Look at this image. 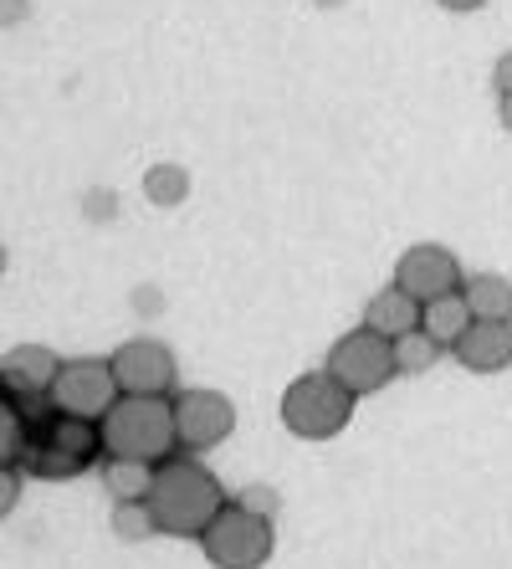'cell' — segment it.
<instances>
[{
    "label": "cell",
    "instance_id": "6da1fadb",
    "mask_svg": "<svg viewBox=\"0 0 512 569\" xmlns=\"http://www.w3.org/2000/svg\"><path fill=\"white\" fill-rule=\"evenodd\" d=\"M149 513H154L159 533L170 539H200L211 529L221 508L231 503L225 488L215 482V472L200 462L195 451H174L170 462L154 467V488H149Z\"/></svg>",
    "mask_w": 512,
    "mask_h": 569
},
{
    "label": "cell",
    "instance_id": "7a4b0ae2",
    "mask_svg": "<svg viewBox=\"0 0 512 569\" xmlns=\"http://www.w3.org/2000/svg\"><path fill=\"white\" fill-rule=\"evenodd\" d=\"M103 426L92 416H72L52 406L41 421H31V447L21 467H27V477H41V482H67V477L103 467Z\"/></svg>",
    "mask_w": 512,
    "mask_h": 569
},
{
    "label": "cell",
    "instance_id": "3957f363",
    "mask_svg": "<svg viewBox=\"0 0 512 569\" xmlns=\"http://www.w3.org/2000/svg\"><path fill=\"white\" fill-rule=\"evenodd\" d=\"M108 457H133V462H170L180 447V421H174V396H119L103 416Z\"/></svg>",
    "mask_w": 512,
    "mask_h": 569
},
{
    "label": "cell",
    "instance_id": "277c9868",
    "mask_svg": "<svg viewBox=\"0 0 512 569\" xmlns=\"http://www.w3.org/2000/svg\"><path fill=\"white\" fill-rule=\"evenodd\" d=\"M354 406L359 396L349 385H339L329 370H313V375H298L282 390V426L298 441H329L354 421Z\"/></svg>",
    "mask_w": 512,
    "mask_h": 569
},
{
    "label": "cell",
    "instance_id": "5b68a950",
    "mask_svg": "<svg viewBox=\"0 0 512 569\" xmlns=\"http://www.w3.org/2000/svg\"><path fill=\"white\" fill-rule=\"evenodd\" d=\"M200 549L215 569H262L272 559V518L247 513V508L231 498L221 508L211 529L200 533Z\"/></svg>",
    "mask_w": 512,
    "mask_h": 569
},
{
    "label": "cell",
    "instance_id": "8992f818",
    "mask_svg": "<svg viewBox=\"0 0 512 569\" xmlns=\"http://www.w3.org/2000/svg\"><path fill=\"white\" fill-rule=\"evenodd\" d=\"M323 370H329L339 385H349V390L364 400V396L384 390V385L400 375V365H394V339H384V333H374L364 323V329L343 333L339 345L329 349V365H323Z\"/></svg>",
    "mask_w": 512,
    "mask_h": 569
},
{
    "label": "cell",
    "instance_id": "52a82bcc",
    "mask_svg": "<svg viewBox=\"0 0 512 569\" xmlns=\"http://www.w3.org/2000/svg\"><path fill=\"white\" fill-rule=\"evenodd\" d=\"M119 396L123 390H119V375H113V359H67L57 385H52L57 411L92 416V421H103Z\"/></svg>",
    "mask_w": 512,
    "mask_h": 569
},
{
    "label": "cell",
    "instance_id": "ba28073f",
    "mask_svg": "<svg viewBox=\"0 0 512 569\" xmlns=\"http://www.w3.org/2000/svg\"><path fill=\"white\" fill-rule=\"evenodd\" d=\"M174 421H180V447L200 457L237 431V406L221 390H174Z\"/></svg>",
    "mask_w": 512,
    "mask_h": 569
},
{
    "label": "cell",
    "instance_id": "9c48e42d",
    "mask_svg": "<svg viewBox=\"0 0 512 569\" xmlns=\"http://www.w3.org/2000/svg\"><path fill=\"white\" fill-rule=\"evenodd\" d=\"M461 282L466 278H461L456 252H446L441 241H415V247L400 252V262H394V288H405L410 298H421V303L461 292Z\"/></svg>",
    "mask_w": 512,
    "mask_h": 569
},
{
    "label": "cell",
    "instance_id": "30bf717a",
    "mask_svg": "<svg viewBox=\"0 0 512 569\" xmlns=\"http://www.w3.org/2000/svg\"><path fill=\"white\" fill-rule=\"evenodd\" d=\"M113 375H119L123 396H174V355L159 339H129V345L113 349Z\"/></svg>",
    "mask_w": 512,
    "mask_h": 569
},
{
    "label": "cell",
    "instance_id": "8fae6325",
    "mask_svg": "<svg viewBox=\"0 0 512 569\" xmlns=\"http://www.w3.org/2000/svg\"><path fill=\"white\" fill-rule=\"evenodd\" d=\"M461 370L472 375H498L512 365V318H476L472 329L451 345Z\"/></svg>",
    "mask_w": 512,
    "mask_h": 569
},
{
    "label": "cell",
    "instance_id": "7c38bea8",
    "mask_svg": "<svg viewBox=\"0 0 512 569\" xmlns=\"http://www.w3.org/2000/svg\"><path fill=\"white\" fill-rule=\"evenodd\" d=\"M67 359H57L47 345H21L0 359V390L6 396H52Z\"/></svg>",
    "mask_w": 512,
    "mask_h": 569
},
{
    "label": "cell",
    "instance_id": "4fadbf2b",
    "mask_svg": "<svg viewBox=\"0 0 512 569\" xmlns=\"http://www.w3.org/2000/svg\"><path fill=\"white\" fill-rule=\"evenodd\" d=\"M421 313H425V303L421 298H410L405 288H384V292H374L369 298V308H364V323L374 333H384V339H400V333H410V329H421Z\"/></svg>",
    "mask_w": 512,
    "mask_h": 569
},
{
    "label": "cell",
    "instance_id": "5bb4252c",
    "mask_svg": "<svg viewBox=\"0 0 512 569\" xmlns=\"http://www.w3.org/2000/svg\"><path fill=\"white\" fill-rule=\"evenodd\" d=\"M476 323V313H472V303H466V292H446V298H431L425 303V313H421V329L425 333H435L441 345H456L461 333Z\"/></svg>",
    "mask_w": 512,
    "mask_h": 569
},
{
    "label": "cell",
    "instance_id": "9a60e30c",
    "mask_svg": "<svg viewBox=\"0 0 512 569\" xmlns=\"http://www.w3.org/2000/svg\"><path fill=\"white\" fill-rule=\"evenodd\" d=\"M103 488L113 503H144L154 488V467L133 457H103Z\"/></svg>",
    "mask_w": 512,
    "mask_h": 569
},
{
    "label": "cell",
    "instance_id": "2e32d148",
    "mask_svg": "<svg viewBox=\"0 0 512 569\" xmlns=\"http://www.w3.org/2000/svg\"><path fill=\"white\" fill-rule=\"evenodd\" d=\"M461 292H466L476 318H512V282L502 272H476L461 282Z\"/></svg>",
    "mask_w": 512,
    "mask_h": 569
},
{
    "label": "cell",
    "instance_id": "e0dca14e",
    "mask_svg": "<svg viewBox=\"0 0 512 569\" xmlns=\"http://www.w3.org/2000/svg\"><path fill=\"white\" fill-rule=\"evenodd\" d=\"M441 355H446V345L425 329H410V333L394 339V365H400V375H425Z\"/></svg>",
    "mask_w": 512,
    "mask_h": 569
},
{
    "label": "cell",
    "instance_id": "ac0fdd59",
    "mask_svg": "<svg viewBox=\"0 0 512 569\" xmlns=\"http://www.w3.org/2000/svg\"><path fill=\"white\" fill-rule=\"evenodd\" d=\"M144 196L154 200V206H184V196H190V174L180 170V164H154V170L144 174Z\"/></svg>",
    "mask_w": 512,
    "mask_h": 569
},
{
    "label": "cell",
    "instance_id": "d6986e66",
    "mask_svg": "<svg viewBox=\"0 0 512 569\" xmlns=\"http://www.w3.org/2000/svg\"><path fill=\"white\" fill-rule=\"evenodd\" d=\"M113 533L119 539H154L159 523L149 513V503H113Z\"/></svg>",
    "mask_w": 512,
    "mask_h": 569
},
{
    "label": "cell",
    "instance_id": "ffe728a7",
    "mask_svg": "<svg viewBox=\"0 0 512 569\" xmlns=\"http://www.w3.org/2000/svg\"><path fill=\"white\" fill-rule=\"evenodd\" d=\"M237 503L247 508V513L277 518V488H267V482H251V488H241V492H237Z\"/></svg>",
    "mask_w": 512,
    "mask_h": 569
},
{
    "label": "cell",
    "instance_id": "44dd1931",
    "mask_svg": "<svg viewBox=\"0 0 512 569\" xmlns=\"http://www.w3.org/2000/svg\"><path fill=\"white\" fill-rule=\"evenodd\" d=\"M21 472H27V467H0V508H6V513H11L16 498H21Z\"/></svg>",
    "mask_w": 512,
    "mask_h": 569
},
{
    "label": "cell",
    "instance_id": "7402d4cb",
    "mask_svg": "<svg viewBox=\"0 0 512 569\" xmlns=\"http://www.w3.org/2000/svg\"><path fill=\"white\" fill-rule=\"evenodd\" d=\"M492 88H498V98L512 93V52L498 57V67H492Z\"/></svg>",
    "mask_w": 512,
    "mask_h": 569
},
{
    "label": "cell",
    "instance_id": "603a6c76",
    "mask_svg": "<svg viewBox=\"0 0 512 569\" xmlns=\"http://www.w3.org/2000/svg\"><path fill=\"white\" fill-rule=\"evenodd\" d=\"M435 6H446V11H482L486 0H435Z\"/></svg>",
    "mask_w": 512,
    "mask_h": 569
},
{
    "label": "cell",
    "instance_id": "cb8c5ba5",
    "mask_svg": "<svg viewBox=\"0 0 512 569\" xmlns=\"http://www.w3.org/2000/svg\"><path fill=\"white\" fill-rule=\"evenodd\" d=\"M498 113H502V129L512 133V93H508V98H498Z\"/></svg>",
    "mask_w": 512,
    "mask_h": 569
},
{
    "label": "cell",
    "instance_id": "d4e9b609",
    "mask_svg": "<svg viewBox=\"0 0 512 569\" xmlns=\"http://www.w3.org/2000/svg\"><path fill=\"white\" fill-rule=\"evenodd\" d=\"M318 6H339V0H318Z\"/></svg>",
    "mask_w": 512,
    "mask_h": 569
}]
</instances>
